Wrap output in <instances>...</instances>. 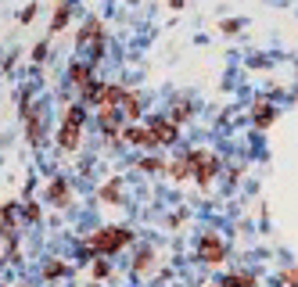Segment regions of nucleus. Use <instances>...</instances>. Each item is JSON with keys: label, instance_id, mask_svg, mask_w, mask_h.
<instances>
[{"label": "nucleus", "instance_id": "obj_1", "mask_svg": "<svg viewBox=\"0 0 298 287\" xmlns=\"http://www.w3.org/2000/svg\"><path fill=\"white\" fill-rule=\"evenodd\" d=\"M87 244H90V252H97V255H111V252H119V248H126V244H130V230H122V226H104V230H97Z\"/></svg>", "mask_w": 298, "mask_h": 287}, {"label": "nucleus", "instance_id": "obj_2", "mask_svg": "<svg viewBox=\"0 0 298 287\" xmlns=\"http://www.w3.org/2000/svg\"><path fill=\"white\" fill-rule=\"evenodd\" d=\"M151 133H155L158 147L176 144V137H180V130H176V122H173V118H151Z\"/></svg>", "mask_w": 298, "mask_h": 287}, {"label": "nucleus", "instance_id": "obj_3", "mask_svg": "<svg viewBox=\"0 0 298 287\" xmlns=\"http://www.w3.org/2000/svg\"><path fill=\"white\" fill-rule=\"evenodd\" d=\"M126 144H137V147H158V140H155V133H151V126H130V130H122L119 133Z\"/></svg>", "mask_w": 298, "mask_h": 287}, {"label": "nucleus", "instance_id": "obj_4", "mask_svg": "<svg viewBox=\"0 0 298 287\" xmlns=\"http://www.w3.org/2000/svg\"><path fill=\"white\" fill-rule=\"evenodd\" d=\"M68 83L72 87H90L94 83V61H76L68 68Z\"/></svg>", "mask_w": 298, "mask_h": 287}, {"label": "nucleus", "instance_id": "obj_5", "mask_svg": "<svg viewBox=\"0 0 298 287\" xmlns=\"http://www.w3.org/2000/svg\"><path fill=\"white\" fill-rule=\"evenodd\" d=\"M25 133H29V140L32 144H40L44 140V108H29V115H25Z\"/></svg>", "mask_w": 298, "mask_h": 287}, {"label": "nucleus", "instance_id": "obj_6", "mask_svg": "<svg viewBox=\"0 0 298 287\" xmlns=\"http://www.w3.org/2000/svg\"><path fill=\"white\" fill-rule=\"evenodd\" d=\"M122 108H115V104H104L101 108V126L108 130V133H122Z\"/></svg>", "mask_w": 298, "mask_h": 287}, {"label": "nucleus", "instance_id": "obj_7", "mask_svg": "<svg viewBox=\"0 0 298 287\" xmlns=\"http://www.w3.org/2000/svg\"><path fill=\"white\" fill-rule=\"evenodd\" d=\"M223 255H227V248H223L219 237H205L201 240V259L205 262H223Z\"/></svg>", "mask_w": 298, "mask_h": 287}, {"label": "nucleus", "instance_id": "obj_8", "mask_svg": "<svg viewBox=\"0 0 298 287\" xmlns=\"http://www.w3.org/2000/svg\"><path fill=\"white\" fill-rule=\"evenodd\" d=\"M119 108H122V115L126 118H140V94L137 90H122V101H119Z\"/></svg>", "mask_w": 298, "mask_h": 287}, {"label": "nucleus", "instance_id": "obj_9", "mask_svg": "<svg viewBox=\"0 0 298 287\" xmlns=\"http://www.w3.org/2000/svg\"><path fill=\"white\" fill-rule=\"evenodd\" d=\"M47 201H51V204H68V183H65V180H51Z\"/></svg>", "mask_w": 298, "mask_h": 287}, {"label": "nucleus", "instance_id": "obj_10", "mask_svg": "<svg viewBox=\"0 0 298 287\" xmlns=\"http://www.w3.org/2000/svg\"><path fill=\"white\" fill-rule=\"evenodd\" d=\"M58 144H61L65 151H76V147H79V126H61Z\"/></svg>", "mask_w": 298, "mask_h": 287}, {"label": "nucleus", "instance_id": "obj_11", "mask_svg": "<svg viewBox=\"0 0 298 287\" xmlns=\"http://www.w3.org/2000/svg\"><path fill=\"white\" fill-rule=\"evenodd\" d=\"M169 173H173L176 180H187L191 173H194V166H191V154H183V158H176L173 166H169Z\"/></svg>", "mask_w": 298, "mask_h": 287}, {"label": "nucleus", "instance_id": "obj_12", "mask_svg": "<svg viewBox=\"0 0 298 287\" xmlns=\"http://www.w3.org/2000/svg\"><path fill=\"white\" fill-rule=\"evenodd\" d=\"M83 118H87V108H83V104H72V108L65 111V122H61V126H83Z\"/></svg>", "mask_w": 298, "mask_h": 287}, {"label": "nucleus", "instance_id": "obj_13", "mask_svg": "<svg viewBox=\"0 0 298 287\" xmlns=\"http://www.w3.org/2000/svg\"><path fill=\"white\" fill-rule=\"evenodd\" d=\"M119 190H122V183H119V180H108V183L101 187V201H104V204H115V201H119Z\"/></svg>", "mask_w": 298, "mask_h": 287}, {"label": "nucleus", "instance_id": "obj_14", "mask_svg": "<svg viewBox=\"0 0 298 287\" xmlns=\"http://www.w3.org/2000/svg\"><path fill=\"white\" fill-rule=\"evenodd\" d=\"M90 39H101V22H87L83 25V32H79V44H90Z\"/></svg>", "mask_w": 298, "mask_h": 287}, {"label": "nucleus", "instance_id": "obj_15", "mask_svg": "<svg viewBox=\"0 0 298 287\" xmlns=\"http://www.w3.org/2000/svg\"><path fill=\"white\" fill-rule=\"evenodd\" d=\"M65 22H68V4H58L54 8V18H51V32H61Z\"/></svg>", "mask_w": 298, "mask_h": 287}, {"label": "nucleus", "instance_id": "obj_16", "mask_svg": "<svg viewBox=\"0 0 298 287\" xmlns=\"http://www.w3.org/2000/svg\"><path fill=\"white\" fill-rule=\"evenodd\" d=\"M255 122H259V126H270L273 122V108L270 104H255Z\"/></svg>", "mask_w": 298, "mask_h": 287}, {"label": "nucleus", "instance_id": "obj_17", "mask_svg": "<svg viewBox=\"0 0 298 287\" xmlns=\"http://www.w3.org/2000/svg\"><path fill=\"white\" fill-rule=\"evenodd\" d=\"M255 283V276H248V273H241V276H227L219 287H251Z\"/></svg>", "mask_w": 298, "mask_h": 287}, {"label": "nucleus", "instance_id": "obj_18", "mask_svg": "<svg viewBox=\"0 0 298 287\" xmlns=\"http://www.w3.org/2000/svg\"><path fill=\"white\" fill-rule=\"evenodd\" d=\"M61 273H65V262H47V266H44V276H47V280H58Z\"/></svg>", "mask_w": 298, "mask_h": 287}, {"label": "nucleus", "instance_id": "obj_19", "mask_svg": "<svg viewBox=\"0 0 298 287\" xmlns=\"http://www.w3.org/2000/svg\"><path fill=\"white\" fill-rule=\"evenodd\" d=\"M187 115H191V104H187V101H180V104L173 108V115H169V118H173V122H183Z\"/></svg>", "mask_w": 298, "mask_h": 287}, {"label": "nucleus", "instance_id": "obj_20", "mask_svg": "<svg viewBox=\"0 0 298 287\" xmlns=\"http://www.w3.org/2000/svg\"><path fill=\"white\" fill-rule=\"evenodd\" d=\"M32 58L44 61V58H47V44H36V47H32Z\"/></svg>", "mask_w": 298, "mask_h": 287}, {"label": "nucleus", "instance_id": "obj_21", "mask_svg": "<svg viewBox=\"0 0 298 287\" xmlns=\"http://www.w3.org/2000/svg\"><path fill=\"white\" fill-rule=\"evenodd\" d=\"M18 18H22V22H32V18H36V4H29V8H25Z\"/></svg>", "mask_w": 298, "mask_h": 287}, {"label": "nucleus", "instance_id": "obj_22", "mask_svg": "<svg viewBox=\"0 0 298 287\" xmlns=\"http://www.w3.org/2000/svg\"><path fill=\"white\" fill-rule=\"evenodd\" d=\"M144 169H147V173H158V169H162V161H155V158H144Z\"/></svg>", "mask_w": 298, "mask_h": 287}, {"label": "nucleus", "instance_id": "obj_23", "mask_svg": "<svg viewBox=\"0 0 298 287\" xmlns=\"http://www.w3.org/2000/svg\"><path fill=\"white\" fill-rule=\"evenodd\" d=\"M94 273H97V276H104V273H108V262H104V259H97V262H94Z\"/></svg>", "mask_w": 298, "mask_h": 287}, {"label": "nucleus", "instance_id": "obj_24", "mask_svg": "<svg viewBox=\"0 0 298 287\" xmlns=\"http://www.w3.org/2000/svg\"><path fill=\"white\" fill-rule=\"evenodd\" d=\"M25 216L29 219H40V204H25Z\"/></svg>", "mask_w": 298, "mask_h": 287}, {"label": "nucleus", "instance_id": "obj_25", "mask_svg": "<svg viewBox=\"0 0 298 287\" xmlns=\"http://www.w3.org/2000/svg\"><path fill=\"white\" fill-rule=\"evenodd\" d=\"M287 283H291V287H298V269H291V273H287Z\"/></svg>", "mask_w": 298, "mask_h": 287}]
</instances>
